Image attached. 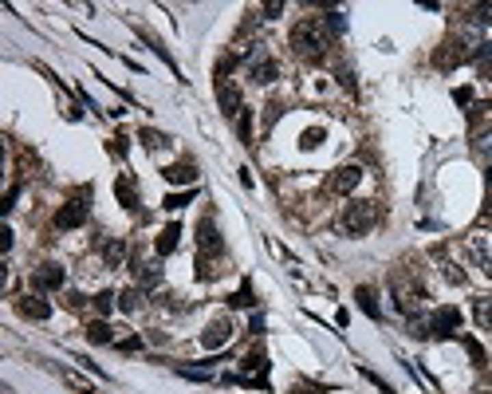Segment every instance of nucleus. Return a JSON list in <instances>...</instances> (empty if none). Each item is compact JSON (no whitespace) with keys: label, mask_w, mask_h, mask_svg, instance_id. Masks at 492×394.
<instances>
[{"label":"nucleus","mask_w":492,"mask_h":394,"mask_svg":"<svg viewBox=\"0 0 492 394\" xmlns=\"http://www.w3.org/2000/svg\"><path fill=\"white\" fill-rule=\"evenodd\" d=\"M292 51L300 60H319L327 51V32H323V20L319 16H307L292 28Z\"/></svg>","instance_id":"nucleus-1"},{"label":"nucleus","mask_w":492,"mask_h":394,"mask_svg":"<svg viewBox=\"0 0 492 394\" xmlns=\"http://www.w3.org/2000/svg\"><path fill=\"white\" fill-rule=\"evenodd\" d=\"M378 225V201H350L343 209V229L350 236H363Z\"/></svg>","instance_id":"nucleus-2"},{"label":"nucleus","mask_w":492,"mask_h":394,"mask_svg":"<svg viewBox=\"0 0 492 394\" xmlns=\"http://www.w3.org/2000/svg\"><path fill=\"white\" fill-rule=\"evenodd\" d=\"M457 328H461V312L453 304H445V308H437L429 315V335H437V339H449Z\"/></svg>","instance_id":"nucleus-3"},{"label":"nucleus","mask_w":492,"mask_h":394,"mask_svg":"<svg viewBox=\"0 0 492 394\" xmlns=\"http://www.w3.org/2000/svg\"><path fill=\"white\" fill-rule=\"evenodd\" d=\"M197 249H201V260H213V256H221V233H217V225H213V217H205L201 225H197Z\"/></svg>","instance_id":"nucleus-4"},{"label":"nucleus","mask_w":492,"mask_h":394,"mask_svg":"<svg viewBox=\"0 0 492 394\" xmlns=\"http://www.w3.org/2000/svg\"><path fill=\"white\" fill-rule=\"evenodd\" d=\"M359 182H363V170H359V166H339V170L331 173L327 189H331V193H339V197H347V193H354V189H359Z\"/></svg>","instance_id":"nucleus-5"},{"label":"nucleus","mask_w":492,"mask_h":394,"mask_svg":"<svg viewBox=\"0 0 492 394\" xmlns=\"http://www.w3.org/2000/svg\"><path fill=\"white\" fill-rule=\"evenodd\" d=\"M217 103H221V114H229V119H240V110H244L240 87H237V83H229V79L217 83Z\"/></svg>","instance_id":"nucleus-6"},{"label":"nucleus","mask_w":492,"mask_h":394,"mask_svg":"<svg viewBox=\"0 0 492 394\" xmlns=\"http://www.w3.org/2000/svg\"><path fill=\"white\" fill-rule=\"evenodd\" d=\"M32 284H36V292H55V288H64V264H55V260L40 264L32 272Z\"/></svg>","instance_id":"nucleus-7"},{"label":"nucleus","mask_w":492,"mask_h":394,"mask_svg":"<svg viewBox=\"0 0 492 394\" xmlns=\"http://www.w3.org/2000/svg\"><path fill=\"white\" fill-rule=\"evenodd\" d=\"M229 339H233V323H229V319H213V323L201 331V347H205V351H217V347H224Z\"/></svg>","instance_id":"nucleus-8"},{"label":"nucleus","mask_w":492,"mask_h":394,"mask_svg":"<svg viewBox=\"0 0 492 394\" xmlns=\"http://www.w3.org/2000/svg\"><path fill=\"white\" fill-rule=\"evenodd\" d=\"M83 221H87V201L75 197V201H67L60 213H55V229H79Z\"/></svg>","instance_id":"nucleus-9"},{"label":"nucleus","mask_w":492,"mask_h":394,"mask_svg":"<svg viewBox=\"0 0 492 394\" xmlns=\"http://www.w3.org/2000/svg\"><path fill=\"white\" fill-rule=\"evenodd\" d=\"M16 312L24 315V319H48L51 304H48V299H40V296H20L16 299Z\"/></svg>","instance_id":"nucleus-10"},{"label":"nucleus","mask_w":492,"mask_h":394,"mask_svg":"<svg viewBox=\"0 0 492 394\" xmlns=\"http://www.w3.org/2000/svg\"><path fill=\"white\" fill-rule=\"evenodd\" d=\"M161 177H166L170 186H193V182H197V166H193V162H177V166H166Z\"/></svg>","instance_id":"nucleus-11"},{"label":"nucleus","mask_w":492,"mask_h":394,"mask_svg":"<svg viewBox=\"0 0 492 394\" xmlns=\"http://www.w3.org/2000/svg\"><path fill=\"white\" fill-rule=\"evenodd\" d=\"M394 296H398V308H402V312H413V308L422 304V288H417V284L394 280Z\"/></svg>","instance_id":"nucleus-12"},{"label":"nucleus","mask_w":492,"mask_h":394,"mask_svg":"<svg viewBox=\"0 0 492 394\" xmlns=\"http://www.w3.org/2000/svg\"><path fill=\"white\" fill-rule=\"evenodd\" d=\"M240 371H244V378H248V382H256V386H260V382H264V375H268V359L256 351V355H248V359L240 362Z\"/></svg>","instance_id":"nucleus-13"},{"label":"nucleus","mask_w":492,"mask_h":394,"mask_svg":"<svg viewBox=\"0 0 492 394\" xmlns=\"http://www.w3.org/2000/svg\"><path fill=\"white\" fill-rule=\"evenodd\" d=\"M461 60H465V44H461V40H449V44H445L441 51L433 56V63H437V67H457Z\"/></svg>","instance_id":"nucleus-14"},{"label":"nucleus","mask_w":492,"mask_h":394,"mask_svg":"<svg viewBox=\"0 0 492 394\" xmlns=\"http://www.w3.org/2000/svg\"><path fill=\"white\" fill-rule=\"evenodd\" d=\"M248 71H253L256 83H276V75H280V63L264 56V60H253V67H248Z\"/></svg>","instance_id":"nucleus-15"},{"label":"nucleus","mask_w":492,"mask_h":394,"mask_svg":"<svg viewBox=\"0 0 492 394\" xmlns=\"http://www.w3.org/2000/svg\"><path fill=\"white\" fill-rule=\"evenodd\" d=\"M177 236H181V225H166V229H161L158 233V241H154V249H158V256H170V252L177 249Z\"/></svg>","instance_id":"nucleus-16"},{"label":"nucleus","mask_w":492,"mask_h":394,"mask_svg":"<svg viewBox=\"0 0 492 394\" xmlns=\"http://www.w3.org/2000/svg\"><path fill=\"white\" fill-rule=\"evenodd\" d=\"M354 299H359V308H363V312L366 315H370V319H378V299H374V288H366V284H363V288H354Z\"/></svg>","instance_id":"nucleus-17"},{"label":"nucleus","mask_w":492,"mask_h":394,"mask_svg":"<svg viewBox=\"0 0 492 394\" xmlns=\"http://www.w3.org/2000/svg\"><path fill=\"white\" fill-rule=\"evenodd\" d=\"M122 256H127V241H107V245H103V260H107V268H118L122 264Z\"/></svg>","instance_id":"nucleus-18"},{"label":"nucleus","mask_w":492,"mask_h":394,"mask_svg":"<svg viewBox=\"0 0 492 394\" xmlns=\"http://www.w3.org/2000/svg\"><path fill=\"white\" fill-rule=\"evenodd\" d=\"M114 193H118V201L127 205V209H134V205H138V189H134V182H130V177H118V182H114Z\"/></svg>","instance_id":"nucleus-19"},{"label":"nucleus","mask_w":492,"mask_h":394,"mask_svg":"<svg viewBox=\"0 0 492 394\" xmlns=\"http://www.w3.org/2000/svg\"><path fill=\"white\" fill-rule=\"evenodd\" d=\"M87 339H91V343H114V328L99 319V323H91V328H87Z\"/></svg>","instance_id":"nucleus-20"},{"label":"nucleus","mask_w":492,"mask_h":394,"mask_svg":"<svg viewBox=\"0 0 492 394\" xmlns=\"http://www.w3.org/2000/svg\"><path fill=\"white\" fill-rule=\"evenodd\" d=\"M473 319L484 331H492V299H476V304H473Z\"/></svg>","instance_id":"nucleus-21"},{"label":"nucleus","mask_w":492,"mask_h":394,"mask_svg":"<svg viewBox=\"0 0 492 394\" xmlns=\"http://www.w3.org/2000/svg\"><path fill=\"white\" fill-rule=\"evenodd\" d=\"M473 150H476L480 158H492V126H489V130H476V134H473Z\"/></svg>","instance_id":"nucleus-22"},{"label":"nucleus","mask_w":492,"mask_h":394,"mask_svg":"<svg viewBox=\"0 0 492 394\" xmlns=\"http://www.w3.org/2000/svg\"><path fill=\"white\" fill-rule=\"evenodd\" d=\"M118 308H122V312H138V308H142V292H138V288H127V292H122V296H118Z\"/></svg>","instance_id":"nucleus-23"},{"label":"nucleus","mask_w":492,"mask_h":394,"mask_svg":"<svg viewBox=\"0 0 492 394\" xmlns=\"http://www.w3.org/2000/svg\"><path fill=\"white\" fill-rule=\"evenodd\" d=\"M158 280H161V268L158 264H138V284L150 288V284H158Z\"/></svg>","instance_id":"nucleus-24"},{"label":"nucleus","mask_w":492,"mask_h":394,"mask_svg":"<svg viewBox=\"0 0 492 394\" xmlns=\"http://www.w3.org/2000/svg\"><path fill=\"white\" fill-rule=\"evenodd\" d=\"M323 28H331L335 36H343V32H347V16L343 12H327L323 16Z\"/></svg>","instance_id":"nucleus-25"},{"label":"nucleus","mask_w":492,"mask_h":394,"mask_svg":"<svg viewBox=\"0 0 492 394\" xmlns=\"http://www.w3.org/2000/svg\"><path fill=\"white\" fill-rule=\"evenodd\" d=\"M237 130H240V138L253 146V110H240V119H237Z\"/></svg>","instance_id":"nucleus-26"},{"label":"nucleus","mask_w":492,"mask_h":394,"mask_svg":"<svg viewBox=\"0 0 492 394\" xmlns=\"http://www.w3.org/2000/svg\"><path fill=\"white\" fill-rule=\"evenodd\" d=\"M465 351H469V359H473V367H484V359H489V355H484V347L476 343V339H465Z\"/></svg>","instance_id":"nucleus-27"},{"label":"nucleus","mask_w":492,"mask_h":394,"mask_svg":"<svg viewBox=\"0 0 492 394\" xmlns=\"http://www.w3.org/2000/svg\"><path fill=\"white\" fill-rule=\"evenodd\" d=\"M190 201H193V189H185V193H170V197H166V209H185Z\"/></svg>","instance_id":"nucleus-28"},{"label":"nucleus","mask_w":492,"mask_h":394,"mask_svg":"<svg viewBox=\"0 0 492 394\" xmlns=\"http://www.w3.org/2000/svg\"><path fill=\"white\" fill-rule=\"evenodd\" d=\"M473 20H476V24H492V0H484V4H473Z\"/></svg>","instance_id":"nucleus-29"},{"label":"nucleus","mask_w":492,"mask_h":394,"mask_svg":"<svg viewBox=\"0 0 492 394\" xmlns=\"http://www.w3.org/2000/svg\"><path fill=\"white\" fill-rule=\"evenodd\" d=\"M229 304H233V308H253V288L244 284V288H240L237 296H229Z\"/></svg>","instance_id":"nucleus-30"},{"label":"nucleus","mask_w":492,"mask_h":394,"mask_svg":"<svg viewBox=\"0 0 492 394\" xmlns=\"http://www.w3.org/2000/svg\"><path fill=\"white\" fill-rule=\"evenodd\" d=\"M319 142H323V130H319V126H315V130H303V138H300V146H303V150H315Z\"/></svg>","instance_id":"nucleus-31"},{"label":"nucleus","mask_w":492,"mask_h":394,"mask_svg":"<svg viewBox=\"0 0 492 394\" xmlns=\"http://www.w3.org/2000/svg\"><path fill=\"white\" fill-rule=\"evenodd\" d=\"M114 304H118V296H114V292H99V296H95V308H99V312H103V315L111 312Z\"/></svg>","instance_id":"nucleus-32"},{"label":"nucleus","mask_w":492,"mask_h":394,"mask_svg":"<svg viewBox=\"0 0 492 394\" xmlns=\"http://www.w3.org/2000/svg\"><path fill=\"white\" fill-rule=\"evenodd\" d=\"M473 60L480 63V67H492V40H489V44H480V47H476V51H473Z\"/></svg>","instance_id":"nucleus-33"},{"label":"nucleus","mask_w":492,"mask_h":394,"mask_svg":"<svg viewBox=\"0 0 492 394\" xmlns=\"http://www.w3.org/2000/svg\"><path fill=\"white\" fill-rule=\"evenodd\" d=\"M410 335L426 339V335H429V319H417V315H410Z\"/></svg>","instance_id":"nucleus-34"},{"label":"nucleus","mask_w":492,"mask_h":394,"mask_svg":"<svg viewBox=\"0 0 492 394\" xmlns=\"http://www.w3.org/2000/svg\"><path fill=\"white\" fill-rule=\"evenodd\" d=\"M142 138H146V146H154V150H158V146H170V138L158 134V130H142Z\"/></svg>","instance_id":"nucleus-35"},{"label":"nucleus","mask_w":492,"mask_h":394,"mask_svg":"<svg viewBox=\"0 0 492 394\" xmlns=\"http://www.w3.org/2000/svg\"><path fill=\"white\" fill-rule=\"evenodd\" d=\"M177 375H181V378H197V382H205L209 371H201V367H177Z\"/></svg>","instance_id":"nucleus-36"},{"label":"nucleus","mask_w":492,"mask_h":394,"mask_svg":"<svg viewBox=\"0 0 492 394\" xmlns=\"http://www.w3.org/2000/svg\"><path fill=\"white\" fill-rule=\"evenodd\" d=\"M20 197V186H12L8 189V193H4V205H0V209H4V213H8V209H12V201H16Z\"/></svg>","instance_id":"nucleus-37"},{"label":"nucleus","mask_w":492,"mask_h":394,"mask_svg":"<svg viewBox=\"0 0 492 394\" xmlns=\"http://www.w3.org/2000/svg\"><path fill=\"white\" fill-rule=\"evenodd\" d=\"M280 12H284V4H280V0H272V4H264V16H268V20H272V16H280Z\"/></svg>","instance_id":"nucleus-38"},{"label":"nucleus","mask_w":492,"mask_h":394,"mask_svg":"<svg viewBox=\"0 0 492 394\" xmlns=\"http://www.w3.org/2000/svg\"><path fill=\"white\" fill-rule=\"evenodd\" d=\"M453 99H457L461 107H465V103H469V99H473V91H469V87H457V95H453Z\"/></svg>","instance_id":"nucleus-39"},{"label":"nucleus","mask_w":492,"mask_h":394,"mask_svg":"<svg viewBox=\"0 0 492 394\" xmlns=\"http://www.w3.org/2000/svg\"><path fill=\"white\" fill-rule=\"evenodd\" d=\"M138 347H142V339H122V343H118V351H138Z\"/></svg>","instance_id":"nucleus-40"},{"label":"nucleus","mask_w":492,"mask_h":394,"mask_svg":"<svg viewBox=\"0 0 492 394\" xmlns=\"http://www.w3.org/2000/svg\"><path fill=\"white\" fill-rule=\"evenodd\" d=\"M0 249H4V252L12 249V229H4V233H0Z\"/></svg>","instance_id":"nucleus-41"},{"label":"nucleus","mask_w":492,"mask_h":394,"mask_svg":"<svg viewBox=\"0 0 492 394\" xmlns=\"http://www.w3.org/2000/svg\"><path fill=\"white\" fill-rule=\"evenodd\" d=\"M480 221H484V225H492V197L484 201V209H480Z\"/></svg>","instance_id":"nucleus-42"},{"label":"nucleus","mask_w":492,"mask_h":394,"mask_svg":"<svg viewBox=\"0 0 492 394\" xmlns=\"http://www.w3.org/2000/svg\"><path fill=\"white\" fill-rule=\"evenodd\" d=\"M480 394H489V391H480Z\"/></svg>","instance_id":"nucleus-43"}]
</instances>
